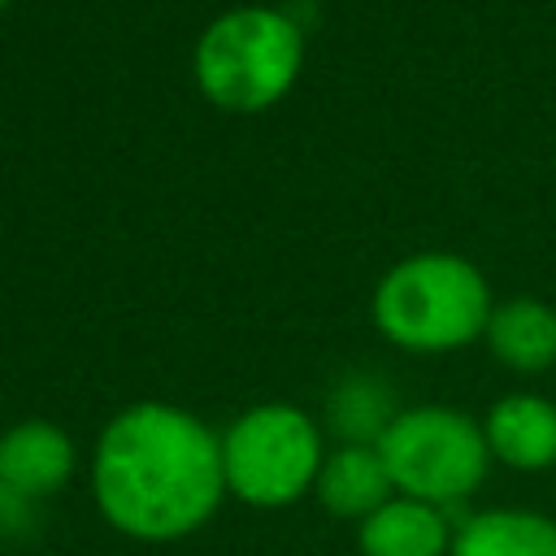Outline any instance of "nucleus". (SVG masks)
<instances>
[{
  "instance_id": "obj_10",
  "label": "nucleus",
  "mask_w": 556,
  "mask_h": 556,
  "mask_svg": "<svg viewBox=\"0 0 556 556\" xmlns=\"http://www.w3.org/2000/svg\"><path fill=\"white\" fill-rule=\"evenodd\" d=\"M447 556H556V521L526 508L473 513L456 526Z\"/></svg>"
},
{
  "instance_id": "obj_13",
  "label": "nucleus",
  "mask_w": 556,
  "mask_h": 556,
  "mask_svg": "<svg viewBox=\"0 0 556 556\" xmlns=\"http://www.w3.org/2000/svg\"><path fill=\"white\" fill-rule=\"evenodd\" d=\"M4 4H9V0H0V9H4Z\"/></svg>"
},
{
  "instance_id": "obj_7",
  "label": "nucleus",
  "mask_w": 556,
  "mask_h": 556,
  "mask_svg": "<svg viewBox=\"0 0 556 556\" xmlns=\"http://www.w3.org/2000/svg\"><path fill=\"white\" fill-rule=\"evenodd\" d=\"M486 447L513 469H552L556 465V404L539 395H504L486 426Z\"/></svg>"
},
{
  "instance_id": "obj_12",
  "label": "nucleus",
  "mask_w": 556,
  "mask_h": 556,
  "mask_svg": "<svg viewBox=\"0 0 556 556\" xmlns=\"http://www.w3.org/2000/svg\"><path fill=\"white\" fill-rule=\"evenodd\" d=\"M326 413H330V426L339 430V439L343 443H361V447H378V439L387 434V426L400 417L391 408V391L378 378H369V374L343 378L330 391Z\"/></svg>"
},
{
  "instance_id": "obj_5",
  "label": "nucleus",
  "mask_w": 556,
  "mask_h": 556,
  "mask_svg": "<svg viewBox=\"0 0 556 556\" xmlns=\"http://www.w3.org/2000/svg\"><path fill=\"white\" fill-rule=\"evenodd\" d=\"M321 434L308 413L291 404L248 408L222 434L226 491L252 508H282L313 491L321 469Z\"/></svg>"
},
{
  "instance_id": "obj_9",
  "label": "nucleus",
  "mask_w": 556,
  "mask_h": 556,
  "mask_svg": "<svg viewBox=\"0 0 556 556\" xmlns=\"http://www.w3.org/2000/svg\"><path fill=\"white\" fill-rule=\"evenodd\" d=\"M313 491L326 504V513L352 517V521H365L369 513H378L395 495L378 447H361V443H343L339 452H330L317 469Z\"/></svg>"
},
{
  "instance_id": "obj_4",
  "label": "nucleus",
  "mask_w": 556,
  "mask_h": 556,
  "mask_svg": "<svg viewBox=\"0 0 556 556\" xmlns=\"http://www.w3.org/2000/svg\"><path fill=\"white\" fill-rule=\"evenodd\" d=\"M378 456L391 473L395 495L434 508L473 495L491 465L486 434L465 413L439 404L400 413L378 439Z\"/></svg>"
},
{
  "instance_id": "obj_8",
  "label": "nucleus",
  "mask_w": 556,
  "mask_h": 556,
  "mask_svg": "<svg viewBox=\"0 0 556 556\" xmlns=\"http://www.w3.org/2000/svg\"><path fill=\"white\" fill-rule=\"evenodd\" d=\"M452 526L443 508L391 495L378 513L361 521V556H447L452 552Z\"/></svg>"
},
{
  "instance_id": "obj_3",
  "label": "nucleus",
  "mask_w": 556,
  "mask_h": 556,
  "mask_svg": "<svg viewBox=\"0 0 556 556\" xmlns=\"http://www.w3.org/2000/svg\"><path fill=\"white\" fill-rule=\"evenodd\" d=\"M300 56H304L300 26L287 13L235 9L200 35L195 78L213 104L235 113H256L291 87Z\"/></svg>"
},
{
  "instance_id": "obj_6",
  "label": "nucleus",
  "mask_w": 556,
  "mask_h": 556,
  "mask_svg": "<svg viewBox=\"0 0 556 556\" xmlns=\"http://www.w3.org/2000/svg\"><path fill=\"white\" fill-rule=\"evenodd\" d=\"M74 478V443L52 421H22L0 434V482L22 500L56 495Z\"/></svg>"
},
{
  "instance_id": "obj_1",
  "label": "nucleus",
  "mask_w": 556,
  "mask_h": 556,
  "mask_svg": "<svg viewBox=\"0 0 556 556\" xmlns=\"http://www.w3.org/2000/svg\"><path fill=\"white\" fill-rule=\"evenodd\" d=\"M91 491L104 521L126 539H187L226 495L222 439L174 404H130L96 443Z\"/></svg>"
},
{
  "instance_id": "obj_2",
  "label": "nucleus",
  "mask_w": 556,
  "mask_h": 556,
  "mask_svg": "<svg viewBox=\"0 0 556 556\" xmlns=\"http://www.w3.org/2000/svg\"><path fill=\"white\" fill-rule=\"evenodd\" d=\"M374 321L408 352H447L486 330L491 295L469 261L413 256L378 282Z\"/></svg>"
},
{
  "instance_id": "obj_11",
  "label": "nucleus",
  "mask_w": 556,
  "mask_h": 556,
  "mask_svg": "<svg viewBox=\"0 0 556 556\" xmlns=\"http://www.w3.org/2000/svg\"><path fill=\"white\" fill-rule=\"evenodd\" d=\"M486 339L504 365L539 374L556 361V313L539 300H513L504 308H491Z\"/></svg>"
}]
</instances>
